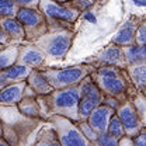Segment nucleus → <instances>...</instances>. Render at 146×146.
<instances>
[{
    "label": "nucleus",
    "mask_w": 146,
    "mask_h": 146,
    "mask_svg": "<svg viewBox=\"0 0 146 146\" xmlns=\"http://www.w3.org/2000/svg\"><path fill=\"white\" fill-rule=\"evenodd\" d=\"M25 82H27L28 87L34 91L36 96H45V94H49L54 90V87L48 83L46 77L44 76L42 70H39V69H31V72L28 73Z\"/></svg>",
    "instance_id": "16"
},
{
    "label": "nucleus",
    "mask_w": 146,
    "mask_h": 146,
    "mask_svg": "<svg viewBox=\"0 0 146 146\" xmlns=\"http://www.w3.org/2000/svg\"><path fill=\"white\" fill-rule=\"evenodd\" d=\"M30 72H31V68L24 66V65H18V63L7 68V69L0 70V90L10 83L25 80Z\"/></svg>",
    "instance_id": "15"
},
{
    "label": "nucleus",
    "mask_w": 146,
    "mask_h": 146,
    "mask_svg": "<svg viewBox=\"0 0 146 146\" xmlns=\"http://www.w3.org/2000/svg\"><path fill=\"white\" fill-rule=\"evenodd\" d=\"M79 98H80L79 84L58 90L54 89L49 94L36 96L44 119H46V117L52 114H56L66 117L74 122L79 121Z\"/></svg>",
    "instance_id": "2"
},
{
    "label": "nucleus",
    "mask_w": 146,
    "mask_h": 146,
    "mask_svg": "<svg viewBox=\"0 0 146 146\" xmlns=\"http://www.w3.org/2000/svg\"><path fill=\"white\" fill-rule=\"evenodd\" d=\"M84 63L90 65L91 68H98V66H117V68H127L125 56L122 46H118L115 44H110L106 48H103L97 55L87 59Z\"/></svg>",
    "instance_id": "9"
},
{
    "label": "nucleus",
    "mask_w": 146,
    "mask_h": 146,
    "mask_svg": "<svg viewBox=\"0 0 146 146\" xmlns=\"http://www.w3.org/2000/svg\"><path fill=\"white\" fill-rule=\"evenodd\" d=\"M18 7L20 6L14 0H0V20L6 17H14Z\"/></svg>",
    "instance_id": "25"
},
{
    "label": "nucleus",
    "mask_w": 146,
    "mask_h": 146,
    "mask_svg": "<svg viewBox=\"0 0 146 146\" xmlns=\"http://www.w3.org/2000/svg\"><path fill=\"white\" fill-rule=\"evenodd\" d=\"M76 124H77L79 129L82 131V133L84 135V138L90 142L91 145H94L96 138H97V132H96V131L90 127V124L87 122V119H79Z\"/></svg>",
    "instance_id": "26"
},
{
    "label": "nucleus",
    "mask_w": 146,
    "mask_h": 146,
    "mask_svg": "<svg viewBox=\"0 0 146 146\" xmlns=\"http://www.w3.org/2000/svg\"><path fill=\"white\" fill-rule=\"evenodd\" d=\"M69 3H70V6L76 7L83 14L84 11H89L91 7H93V4L96 3V0H73V1H69Z\"/></svg>",
    "instance_id": "29"
},
{
    "label": "nucleus",
    "mask_w": 146,
    "mask_h": 146,
    "mask_svg": "<svg viewBox=\"0 0 146 146\" xmlns=\"http://www.w3.org/2000/svg\"><path fill=\"white\" fill-rule=\"evenodd\" d=\"M0 27L4 30V33L10 36L13 44H21L25 42V31L18 21L16 16L14 17H6L0 20Z\"/></svg>",
    "instance_id": "17"
},
{
    "label": "nucleus",
    "mask_w": 146,
    "mask_h": 146,
    "mask_svg": "<svg viewBox=\"0 0 146 146\" xmlns=\"http://www.w3.org/2000/svg\"><path fill=\"white\" fill-rule=\"evenodd\" d=\"M91 69L93 68L90 65L82 63V65H73L69 68H44L41 70L46 77L48 83L55 90H58L79 84L86 76L90 74Z\"/></svg>",
    "instance_id": "4"
},
{
    "label": "nucleus",
    "mask_w": 146,
    "mask_h": 146,
    "mask_svg": "<svg viewBox=\"0 0 146 146\" xmlns=\"http://www.w3.org/2000/svg\"><path fill=\"white\" fill-rule=\"evenodd\" d=\"M133 146H146V127L142 128L133 138H132Z\"/></svg>",
    "instance_id": "30"
},
{
    "label": "nucleus",
    "mask_w": 146,
    "mask_h": 146,
    "mask_svg": "<svg viewBox=\"0 0 146 146\" xmlns=\"http://www.w3.org/2000/svg\"><path fill=\"white\" fill-rule=\"evenodd\" d=\"M16 63L28 66L31 69H44L46 63L45 52L38 48L34 42H21L18 44V54Z\"/></svg>",
    "instance_id": "10"
},
{
    "label": "nucleus",
    "mask_w": 146,
    "mask_h": 146,
    "mask_svg": "<svg viewBox=\"0 0 146 146\" xmlns=\"http://www.w3.org/2000/svg\"><path fill=\"white\" fill-rule=\"evenodd\" d=\"M35 145H52V146L59 145L56 133L49 125L45 128V131H42L39 133V138H38V141H35Z\"/></svg>",
    "instance_id": "24"
},
{
    "label": "nucleus",
    "mask_w": 146,
    "mask_h": 146,
    "mask_svg": "<svg viewBox=\"0 0 146 146\" xmlns=\"http://www.w3.org/2000/svg\"><path fill=\"white\" fill-rule=\"evenodd\" d=\"M107 132L110 135H112L114 138H117L118 141L125 136V131H124V127H122V122L119 121L118 115L114 112L112 117L110 118V122H108V127H107Z\"/></svg>",
    "instance_id": "23"
},
{
    "label": "nucleus",
    "mask_w": 146,
    "mask_h": 146,
    "mask_svg": "<svg viewBox=\"0 0 146 146\" xmlns=\"http://www.w3.org/2000/svg\"><path fill=\"white\" fill-rule=\"evenodd\" d=\"M103 104H106V106H108V107H111L114 110H117V107L119 106V103L115 98H112L110 96H106V94H104V98H103Z\"/></svg>",
    "instance_id": "31"
},
{
    "label": "nucleus",
    "mask_w": 146,
    "mask_h": 146,
    "mask_svg": "<svg viewBox=\"0 0 146 146\" xmlns=\"http://www.w3.org/2000/svg\"><path fill=\"white\" fill-rule=\"evenodd\" d=\"M115 114L118 115L119 121L122 122L125 135L129 136V138H133L142 128L146 127V124L139 118L138 112L135 111L133 106L131 104V101L121 103L115 110Z\"/></svg>",
    "instance_id": "11"
},
{
    "label": "nucleus",
    "mask_w": 146,
    "mask_h": 146,
    "mask_svg": "<svg viewBox=\"0 0 146 146\" xmlns=\"http://www.w3.org/2000/svg\"><path fill=\"white\" fill-rule=\"evenodd\" d=\"M27 96H36L25 80L14 82L0 90V106H17V103Z\"/></svg>",
    "instance_id": "12"
},
{
    "label": "nucleus",
    "mask_w": 146,
    "mask_h": 146,
    "mask_svg": "<svg viewBox=\"0 0 146 146\" xmlns=\"http://www.w3.org/2000/svg\"><path fill=\"white\" fill-rule=\"evenodd\" d=\"M38 10L48 21H65L74 24L82 16V13L70 6V3H59L56 0H39Z\"/></svg>",
    "instance_id": "7"
},
{
    "label": "nucleus",
    "mask_w": 146,
    "mask_h": 146,
    "mask_svg": "<svg viewBox=\"0 0 146 146\" xmlns=\"http://www.w3.org/2000/svg\"><path fill=\"white\" fill-rule=\"evenodd\" d=\"M122 51H124L127 65L146 63V45L131 44L127 46H122Z\"/></svg>",
    "instance_id": "20"
},
{
    "label": "nucleus",
    "mask_w": 146,
    "mask_h": 146,
    "mask_svg": "<svg viewBox=\"0 0 146 146\" xmlns=\"http://www.w3.org/2000/svg\"><path fill=\"white\" fill-rule=\"evenodd\" d=\"M45 122L55 131L60 146H91V143L79 129L77 124L72 119L52 114L46 117Z\"/></svg>",
    "instance_id": "5"
},
{
    "label": "nucleus",
    "mask_w": 146,
    "mask_h": 146,
    "mask_svg": "<svg viewBox=\"0 0 146 146\" xmlns=\"http://www.w3.org/2000/svg\"><path fill=\"white\" fill-rule=\"evenodd\" d=\"M128 76L138 91H146V63H135L127 65L125 68Z\"/></svg>",
    "instance_id": "19"
},
{
    "label": "nucleus",
    "mask_w": 146,
    "mask_h": 146,
    "mask_svg": "<svg viewBox=\"0 0 146 146\" xmlns=\"http://www.w3.org/2000/svg\"><path fill=\"white\" fill-rule=\"evenodd\" d=\"M90 77L103 91V94L115 98L119 104L129 101L135 94L136 87L131 82L125 69L117 66H98L93 68Z\"/></svg>",
    "instance_id": "1"
},
{
    "label": "nucleus",
    "mask_w": 146,
    "mask_h": 146,
    "mask_svg": "<svg viewBox=\"0 0 146 146\" xmlns=\"http://www.w3.org/2000/svg\"><path fill=\"white\" fill-rule=\"evenodd\" d=\"M133 44L138 45H146V20L142 18L135 30V36H133Z\"/></svg>",
    "instance_id": "28"
},
{
    "label": "nucleus",
    "mask_w": 146,
    "mask_h": 146,
    "mask_svg": "<svg viewBox=\"0 0 146 146\" xmlns=\"http://www.w3.org/2000/svg\"><path fill=\"white\" fill-rule=\"evenodd\" d=\"M17 108L23 115H25V117H28V118H31V119L45 121L44 117H42V112H41V107H39V104H38L36 96L23 97L17 103Z\"/></svg>",
    "instance_id": "18"
},
{
    "label": "nucleus",
    "mask_w": 146,
    "mask_h": 146,
    "mask_svg": "<svg viewBox=\"0 0 146 146\" xmlns=\"http://www.w3.org/2000/svg\"><path fill=\"white\" fill-rule=\"evenodd\" d=\"M94 145L97 146H118V139L110 135L108 132H98Z\"/></svg>",
    "instance_id": "27"
},
{
    "label": "nucleus",
    "mask_w": 146,
    "mask_h": 146,
    "mask_svg": "<svg viewBox=\"0 0 146 146\" xmlns=\"http://www.w3.org/2000/svg\"><path fill=\"white\" fill-rule=\"evenodd\" d=\"M56 1H59V3H69V1H73V0H56Z\"/></svg>",
    "instance_id": "35"
},
{
    "label": "nucleus",
    "mask_w": 146,
    "mask_h": 146,
    "mask_svg": "<svg viewBox=\"0 0 146 146\" xmlns=\"http://www.w3.org/2000/svg\"><path fill=\"white\" fill-rule=\"evenodd\" d=\"M74 36V30L70 28H49L45 34L38 36L34 44L45 52L46 58L63 59L72 48Z\"/></svg>",
    "instance_id": "3"
},
{
    "label": "nucleus",
    "mask_w": 146,
    "mask_h": 146,
    "mask_svg": "<svg viewBox=\"0 0 146 146\" xmlns=\"http://www.w3.org/2000/svg\"><path fill=\"white\" fill-rule=\"evenodd\" d=\"M1 48H3V45H0V49H1Z\"/></svg>",
    "instance_id": "37"
},
{
    "label": "nucleus",
    "mask_w": 146,
    "mask_h": 146,
    "mask_svg": "<svg viewBox=\"0 0 146 146\" xmlns=\"http://www.w3.org/2000/svg\"><path fill=\"white\" fill-rule=\"evenodd\" d=\"M80 98H79V119H86L93 110L103 103L104 94L93 82V79L86 76L80 83Z\"/></svg>",
    "instance_id": "8"
},
{
    "label": "nucleus",
    "mask_w": 146,
    "mask_h": 146,
    "mask_svg": "<svg viewBox=\"0 0 146 146\" xmlns=\"http://www.w3.org/2000/svg\"><path fill=\"white\" fill-rule=\"evenodd\" d=\"M142 20V17L138 16H131L127 21L117 30V33L112 35L111 42L118 45V46H127L133 44V36H135V30L139 24V21Z\"/></svg>",
    "instance_id": "13"
},
{
    "label": "nucleus",
    "mask_w": 146,
    "mask_h": 146,
    "mask_svg": "<svg viewBox=\"0 0 146 146\" xmlns=\"http://www.w3.org/2000/svg\"><path fill=\"white\" fill-rule=\"evenodd\" d=\"M10 44H13L11 39H10V36L7 35V34L4 33V30L0 27V45L6 46V45H10Z\"/></svg>",
    "instance_id": "33"
},
{
    "label": "nucleus",
    "mask_w": 146,
    "mask_h": 146,
    "mask_svg": "<svg viewBox=\"0 0 146 146\" xmlns=\"http://www.w3.org/2000/svg\"><path fill=\"white\" fill-rule=\"evenodd\" d=\"M129 101H131V104L133 106L135 111L138 112L139 118L146 124V97H145V93L136 91V94H135Z\"/></svg>",
    "instance_id": "22"
},
{
    "label": "nucleus",
    "mask_w": 146,
    "mask_h": 146,
    "mask_svg": "<svg viewBox=\"0 0 146 146\" xmlns=\"http://www.w3.org/2000/svg\"><path fill=\"white\" fill-rule=\"evenodd\" d=\"M16 18L21 23L25 31V41L34 42L38 36L48 31V20L38 10V7H23L20 6Z\"/></svg>",
    "instance_id": "6"
},
{
    "label": "nucleus",
    "mask_w": 146,
    "mask_h": 146,
    "mask_svg": "<svg viewBox=\"0 0 146 146\" xmlns=\"http://www.w3.org/2000/svg\"><path fill=\"white\" fill-rule=\"evenodd\" d=\"M0 145H3V146H7V145H9V142L4 139V136H0Z\"/></svg>",
    "instance_id": "34"
},
{
    "label": "nucleus",
    "mask_w": 146,
    "mask_h": 146,
    "mask_svg": "<svg viewBox=\"0 0 146 146\" xmlns=\"http://www.w3.org/2000/svg\"><path fill=\"white\" fill-rule=\"evenodd\" d=\"M0 136H3V127H1V124H0Z\"/></svg>",
    "instance_id": "36"
},
{
    "label": "nucleus",
    "mask_w": 146,
    "mask_h": 146,
    "mask_svg": "<svg viewBox=\"0 0 146 146\" xmlns=\"http://www.w3.org/2000/svg\"><path fill=\"white\" fill-rule=\"evenodd\" d=\"M18 6L23 7H38V1L39 0H14Z\"/></svg>",
    "instance_id": "32"
},
{
    "label": "nucleus",
    "mask_w": 146,
    "mask_h": 146,
    "mask_svg": "<svg viewBox=\"0 0 146 146\" xmlns=\"http://www.w3.org/2000/svg\"><path fill=\"white\" fill-rule=\"evenodd\" d=\"M115 112V110L106 106V104H100L89 114V117L86 118L87 122L90 124V127L98 133V132H106L108 127L110 118L112 117V114Z\"/></svg>",
    "instance_id": "14"
},
{
    "label": "nucleus",
    "mask_w": 146,
    "mask_h": 146,
    "mask_svg": "<svg viewBox=\"0 0 146 146\" xmlns=\"http://www.w3.org/2000/svg\"><path fill=\"white\" fill-rule=\"evenodd\" d=\"M18 54V44H10L0 49V70L16 65Z\"/></svg>",
    "instance_id": "21"
}]
</instances>
